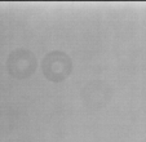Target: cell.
<instances>
[{"label":"cell","instance_id":"7a4b0ae2","mask_svg":"<svg viewBox=\"0 0 146 142\" xmlns=\"http://www.w3.org/2000/svg\"><path fill=\"white\" fill-rule=\"evenodd\" d=\"M36 58L33 52L27 49H16L11 52L7 60V67L9 74L17 79H25L35 72Z\"/></svg>","mask_w":146,"mask_h":142},{"label":"cell","instance_id":"6da1fadb","mask_svg":"<svg viewBox=\"0 0 146 142\" xmlns=\"http://www.w3.org/2000/svg\"><path fill=\"white\" fill-rule=\"evenodd\" d=\"M43 74L50 82H62L70 75L72 70V62L65 52L53 50L45 54L41 62Z\"/></svg>","mask_w":146,"mask_h":142}]
</instances>
